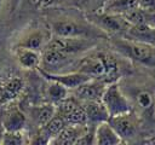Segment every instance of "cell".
<instances>
[{"mask_svg":"<svg viewBox=\"0 0 155 145\" xmlns=\"http://www.w3.org/2000/svg\"><path fill=\"white\" fill-rule=\"evenodd\" d=\"M75 70H79L90 77L101 79L107 83L117 81L121 74L119 62L105 52H94L79 58L75 64Z\"/></svg>","mask_w":155,"mask_h":145,"instance_id":"cell-1","label":"cell"},{"mask_svg":"<svg viewBox=\"0 0 155 145\" xmlns=\"http://www.w3.org/2000/svg\"><path fill=\"white\" fill-rule=\"evenodd\" d=\"M114 50L125 58L147 68H155V45L114 35L110 40Z\"/></svg>","mask_w":155,"mask_h":145,"instance_id":"cell-2","label":"cell"},{"mask_svg":"<svg viewBox=\"0 0 155 145\" xmlns=\"http://www.w3.org/2000/svg\"><path fill=\"white\" fill-rule=\"evenodd\" d=\"M50 30L54 36H65V37H92L98 39L103 36L104 33L88 22H79L78 19L70 17L57 18L51 22Z\"/></svg>","mask_w":155,"mask_h":145,"instance_id":"cell-3","label":"cell"},{"mask_svg":"<svg viewBox=\"0 0 155 145\" xmlns=\"http://www.w3.org/2000/svg\"><path fill=\"white\" fill-rule=\"evenodd\" d=\"M86 18L90 23H92L94 27L101 29L104 34L110 35H119L124 36L127 29L130 28V22L122 16L116 13H109L104 11H94L88 12L86 14Z\"/></svg>","mask_w":155,"mask_h":145,"instance_id":"cell-4","label":"cell"},{"mask_svg":"<svg viewBox=\"0 0 155 145\" xmlns=\"http://www.w3.org/2000/svg\"><path fill=\"white\" fill-rule=\"evenodd\" d=\"M96 45L97 41L96 39L92 37H65V36L52 35L46 47H51L63 53L79 57L93 50Z\"/></svg>","mask_w":155,"mask_h":145,"instance_id":"cell-5","label":"cell"},{"mask_svg":"<svg viewBox=\"0 0 155 145\" xmlns=\"http://www.w3.org/2000/svg\"><path fill=\"white\" fill-rule=\"evenodd\" d=\"M101 100L103 102L104 106L107 108L109 117L133 110L130 99L126 97V94L124 93V91L120 87L117 81L107 83Z\"/></svg>","mask_w":155,"mask_h":145,"instance_id":"cell-6","label":"cell"},{"mask_svg":"<svg viewBox=\"0 0 155 145\" xmlns=\"http://www.w3.org/2000/svg\"><path fill=\"white\" fill-rule=\"evenodd\" d=\"M78 60V57L63 53L51 47H45L41 51V64L39 68L48 72H62V69L70 65L75 66Z\"/></svg>","mask_w":155,"mask_h":145,"instance_id":"cell-7","label":"cell"},{"mask_svg":"<svg viewBox=\"0 0 155 145\" xmlns=\"http://www.w3.org/2000/svg\"><path fill=\"white\" fill-rule=\"evenodd\" d=\"M56 114H58L67 124H86L87 118L82 103L73 97H67L56 104Z\"/></svg>","mask_w":155,"mask_h":145,"instance_id":"cell-8","label":"cell"},{"mask_svg":"<svg viewBox=\"0 0 155 145\" xmlns=\"http://www.w3.org/2000/svg\"><path fill=\"white\" fill-rule=\"evenodd\" d=\"M108 121L117 132L122 141L133 139L139 132V118L133 110L116 116H111Z\"/></svg>","mask_w":155,"mask_h":145,"instance_id":"cell-9","label":"cell"},{"mask_svg":"<svg viewBox=\"0 0 155 145\" xmlns=\"http://www.w3.org/2000/svg\"><path fill=\"white\" fill-rule=\"evenodd\" d=\"M52 37V33L50 28H44V27H35L29 30H27L16 42L15 46H21V47H27L36 51H42L46 45L48 44L50 39Z\"/></svg>","mask_w":155,"mask_h":145,"instance_id":"cell-10","label":"cell"},{"mask_svg":"<svg viewBox=\"0 0 155 145\" xmlns=\"http://www.w3.org/2000/svg\"><path fill=\"white\" fill-rule=\"evenodd\" d=\"M39 72L41 74V76L45 80L48 81H56L61 85H63L64 87H67L70 92L73 89H75L76 87H79L81 83H84L85 81H87L88 79H91L88 75L79 71V70H73V71H64V72H48L45 71L42 69H38Z\"/></svg>","mask_w":155,"mask_h":145,"instance_id":"cell-11","label":"cell"},{"mask_svg":"<svg viewBox=\"0 0 155 145\" xmlns=\"http://www.w3.org/2000/svg\"><path fill=\"white\" fill-rule=\"evenodd\" d=\"M107 86V82L101 79L91 77L84 83H81L79 87L73 89V95L79 99L80 102H87V100H99L102 98V94L104 92V88Z\"/></svg>","mask_w":155,"mask_h":145,"instance_id":"cell-12","label":"cell"},{"mask_svg":"<svg viewBox=\"0 0 155 145\" xmlns=\"http://www.w3.org/2000/svg\"><path fill=\"white\" fill-rule=\"evenodd\" d=\"M24 89V81L18 76L8 77L0 83V104L6 105L16 100Z\"/></svg>","mask_w":155,"mask_h":145,"instance_id":"cell-13","label":"cell"},{"mask_svg":"<svg viewBox=\"0 0 155 145\" xmlns=\"http://www.w3.org/2000/svg\"><path fill=\"white\" fill-rule=\"evenodd\" d=\"M122 143V139L110 124L109 121L99 122L94 126L93 144L96 145H117Z\"/></svg>","mask_w":155,"mask_h":145,"instance_id":"cell-14","label":"cell"},{"mask_svg":"<svg viewBox=\"0 0 155 145\" xmlns=\"http://www.w3.org/2000/svg\"><path fill=\"white\" fill-rule=\"evenodd\" d=\"M88 129V123L86 124H67L52 140L50 144H78L79 140L85 135Z\"/></svg>","mask_w":155,"mask_h":145,"instance_id":"cell-15","label":"cell"},{"mask_svg":"<svg viewBox=\"0 0 155 145\" xmlns=\"http://www.w3.org/2000/svg\"><path fill=\"white\" fill-rule=\"evenodd\" d=\"M15 57L19 66L25 70L38 69L41 64V52L36 50L15 46Z\"/></svg>","mask_w":155,"mask_h":145,"instance_id":"cell-16","label":"cell"},{"mask_svg":"<svg viewBox=\"0 0 155 145\" xmlns=\"http://www.w3.org/2000/svg\"><path fill=\"white\" fill-rule=\"evenodd\" d=\"M81 103H82L88 124L94 126L99 122L109 120L108 110L101 99L99 100H87V102H81Z\"/></svg>","mask_w":155,"mask_h":145,"instance_id":"cell-17","label":"cell"},{"mask_svg":"<svg viewBox=\"0 0 155 145\" xmlns=\"http://www.w3.org/2000/svg\"><path fill=\"white\" fill-rule=\"evenodd\" d=\"M124 37L155 45V27L145 23L131 24Z\"/></svg>","mask_w":155,"mask_h":145,"instance_id":"cell-18","label":"cell"},{"mask_svg":"<svg viewBox=\"0 0 155 145\" xmlns=\"http://www.w3.org/2000/svg\"><path fill=\"white\" fill-rule=\"evenodd\" d=\"M1 124L5 130H22L25 128L27 117L21 109L10 108L5 111Z\"/></svg>","mask_w":155,"mask_h":145,"instance_id":"cell-19","label":"cell"},{"mask_svg":"<svg viewBox=\"0 0 155 145\" xmlns=\"http://www.w3.org/2000/svg\"><path fill=\"white\" fill-rule=\"evenodd\" d=\"M136 7H138L137 0H107L103 4L101 11L124 16Z\"/></svg>","mask_w":155,"mask_h":145,"instance_id":"cell-20","label":"cell"},{"mask_svg":"<svg viewBox=\"0 0 155 145\" xmlns=\"http://www.w3.org/2000/svg\"><path fill=\"white\" fill-rule=\"evenodd\" d=\"M67 126L65 121L58 115V114H54L44 126L40 127L39 132L48 140V143H51V140Z\"/></svg>","mask_w":155,"mask_h":145,"instance_id":"cell-21","label":"cell"},{"mask_svg":"<svg viewBox=\"0 0 155 145\" xmlns=\"http://www.w3.org/2000/svg\"><path fill=\"white\" fill-rule=\"evenodd\" d=\"M47 87H46V97L48 99V103H52V104H58L59 102H62L63 99H65L67 97H69V93L70 91L64 87L63 85L56 82V81H48Z\"/></svg>","mask_w":155,"mask_h":145,"instance_id":"cell-22","label":"cell"},{"mask_svg":"<svg viewBox=\"0 0 155 145\" xmlns=\"http://www.w3.org/2000/svg\"><path fill=\"white\" fill-rule=\"evenodd\" d=\"M134 102L137 108L145 114H149L155 109V95L149 89L138 91L134 94Z\"/></svg>","mask_w":155,"mask_h":145,"instance_id":"cell-23","label":"cell"},{"mask_svg":"<svg viewBox=\"0 0 155 145\" xmlns=\"http://www.w3.org/2000/svg\"><path fill=\"white\" fill-rule=\"evenodd\" d=\"M54 114H56V105L52 103L35 106V109L33 110V117L39 124V127L44 126Z\"/></svg>","mask_w":155,"mask_h":145,"instance_id":"cell-24","label":"cell"},{"mask_svg":"<svg viewBox=\"0 0 155 145\" xmlns=\"http://www.w3.org/2000/svg\"><path fill=\"white\" fill-rule=\"evenodd\" d=\"M30 143L24 129L22 130H4L1 145H23Z\"/></svg>","mask_w":155,"mask_h":145,"instance_id":"cell-25","label":"cell"},{"mask_svg":"<svg viewBox=\"0 0 155 145\" xmlns=\"http://www.w3.org/2000/svg\"><path fill=\"white\" fill-rule=\"evenodd\" d=\"M138 7L149 10V11H155V0H137Z\"/></svg>","mask_w":155,"mask_h":145,"instance_id":"cell-26","label":"cell"},{"mask_svg":"<svg viewBox=\"0 0 155 145\" xmlns=\"http://www.w3.org/2000/svg\"><path fill=\"white\" fill-rule=\"evenodd\" d=\"M4 127H2V124H0V144H1V138H2V134H4Z\"/></svg>","mask_w":155,"mask_h":145,"instance_id":"cell-27","label":"cell"},{"mask_svg":"<svg viewBox=\"0 0 155 145\" xmlns=\"http://www.w3.org/2000/svg\"><path fill=\"white\" fill-rule=\"evenodd\" d=\"M35 2H38V4H47V2H50L51 0H34Z\"/></svg>","mask_w":155,"mask_h":145,"instance_id":"cell-28","label":"cell"},{"mask_svg":"<svg viewBox=\"0 0 155 145\" xmlns=\"http://www.w3.org/2000/svg\"><path fill=\"white\" fill-rule=\"evenodd\" d=\"M0 2H1V0H0Z\"/></svg>","mask_w":155,"mask_h":145,"instance_id":"cell-29","label":"cell"}]
</instances>
